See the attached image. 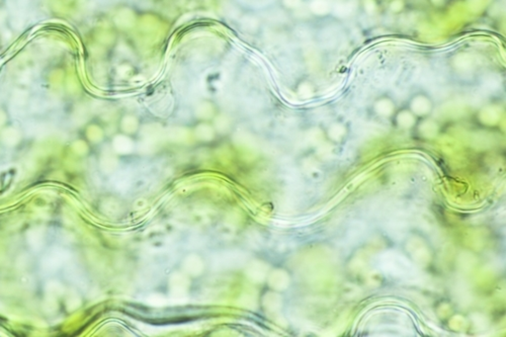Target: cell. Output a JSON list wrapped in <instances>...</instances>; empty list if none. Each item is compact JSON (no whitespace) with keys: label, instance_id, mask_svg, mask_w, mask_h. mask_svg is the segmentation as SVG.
<instances>
[{"label":"cell","instance_id":"cell-1","mask_svg":"<svg viewBox=\"0 0 506 337\" xmlns=\"http://www.w3.org/2000/svg\"><path fill=\"white\" fill-rule=\"evenodd\" d=\"M114 147H116V149L119 152L125 153V152H128V151L132 150L133 144H132L131 140L126 139V137H118L116 139V141H114Z\"/></svg>","mask_w":506,"mask_h":337},{"label":"cell","instance_id":"cell-2","mask_svg":"<svg viewBox=\"0 0 506 337\" xmlns=\"http://www.w3.org/2000/svg\"><path fill=\"white\" fill-rule=\"evenodd\" d=\"M323 41L325 46H332L337 42V33L334 30L328 29L325 31H323Z\"/></svg>","mask_w":506,"mask_h":337},{"label":"cell","instance_id":"cell-3","mask_svg":"<svg viewBox=\"0 0 506 337\" xmlns=\"http://www.w3.org/2000/svg\"><path fill=\"white\" fill-rule=\"evenodd\" d=\"M242 26L248 31H255L258 27V22L253 17H245L242 19Z\"/></svg>","mask_w":506,"mask_h":337},{"label":"cell","instance_id":"cell-4","mask_svg":"<svg viewBox=\"0 0 506 337\" xmlns=\"http://www.w3.org/2000/svg\"><path fill=\"white\" fill-rule=\"evenodd\" d=\"M324 8L327 9V6L325 5L323 0H316V1L312 4V9L314 11H317V13H319V10L321 9L322 11H326Z\"/></svg>","mask_w":506,"mask_h":337},{"label":"cell","instance_id":"cell-5","mask_svg":"<svg viewBox=\"0 0 506 337\" xmlns=\"http://www.w3.org/2000/svg\"><path fill=\"white\" fill-rule=\"evenodd\" d=\"M498 85H499V80L495 79V77H494V76H491V77L487 78V81H485V86H487L490 89L495 88Z\"/></svg>","mask_w":506,"mask_h":337},{"label":"cell","instance_id":"cell-6","mask_svg":"<svg viewBox=\"0 0 506 337\" xmlns=\"http://www.w3.org/2000/svg\"><path fill=\"white\" fill-rule=\"evenodd\" d=\"M285 3L287 6L295 7V6L299 5V3H300V0H285Z\"/></svg>","mask_w":506,"mask_h":337},{"label":"cell","instance_id":"cell-7","mask_svg":"<svg viewBox=\"0 0 506 337\" xmlns=\"http://www.w3.org/2000/svg\"><path fill=\"white\" fill-rule=\"evenodd\" d=\"M5 17H6V15L3 13V11H0V24H2Z\"/></svg>","mask_w":506,"mask_h":337}]
</instances>
